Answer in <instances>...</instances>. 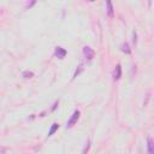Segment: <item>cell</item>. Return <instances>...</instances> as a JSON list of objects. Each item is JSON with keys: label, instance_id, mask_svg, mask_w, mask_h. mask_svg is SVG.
<instances>
[{"label": "cell", "instance_id": "cell-1", "mask_svg": "<svg viewBox=\"0 0 154 154\" xmlns=\"http://www.w3.org/2000/svg\"><path fill=\"white\" fill-rule=\"evenodd\" d=\"M79 117H81V112L78 111V109H76L73 113H72V116L70 117V119L67 120V123H66V128L67 129H70V128H72L77 122H78V119H79Z\"/></svg>", "mask_w": 154, "mask_h": 154}, {"label": "cell", "instance_id": "cell-2", "mask_svg": "<svg viewBox=\"0 0 154 154\" xmlns=\"http://www.w3.org/2000/svg\"><path fill=\"white\" fill-rule=\"evenodd\" d=\"M66 53H67L66 49L63 48V47H60V46H57L55 49H54V57H57L58 59H64L65 55H66Z\"/></svg>", "mask_w": 154, "mask_h": 154}, {"label": "cell", "instance_id": "cell-3", "mask_svg": "<svg viewBox=\"0 0 154 154\" xmlns=\"http://www.w3.org/2000/svg\"><path fill=\"white\" fill-rule=\"evenodd\" d=\"M94 54H95V52L93 51V48H90L89 46L83 47V55L87 60H91L94 58Z\"/></svg>", "mask_w": 154, "mask_h": 154}, {"label": "cell", "instance_id": "cell-4", "mask_svg": "<svg viewBox=\"0 0 154 154\" xmlns=\"http://www.w3.org/2000/svg\"><path fill=\"white\" fill-rule=\"evenodd\" d=\"M112 77H113V81H118L120 77H122V66L118 64L114 70H113V73H112Z\"/></svg>", "mask_w": 154, "mask_h": 154}, {"label": "cell", "instance_id": "cell-5", "mask_svg": "<svg viewBox=\"0 0 154 154\" xmlns=\"http://www.w3.org/2000/svg\"><path fill=\"white\" fill-rule=\"evenodd\" d=\"M106 11H107L108 17H113V14H114V8H113L112 0H106Z\"/></svg>", "mask_w": 154, "mask_h": 154}, {"label": "cell", "instance_id": "cell-6", "mask_svg": "<svg viewBox=\"0 0 154 154\" xmlns=\"http://www.w3.org/2000/svg\"><path fill=\"white\" fill-rule=\"evenodd\" d=\"M58 129H59V124H58V123H53L52 126H51V129H49V131H48V137L52 136V135H54V132H55Z\"/></svg>", "mask_w": 154, "mask_h": 154}, {"label": "cell", "instance_id": "cell-7", "mask_svg": "<svg viewBox=\"0 0 154 154\" xmlns=\"http://www.w3.org/2000/svg\"><path fill=\"white\" fill-rule=\"evenodd\" d=\"M120 51L124 52V53H126V54H130V53H131V49H130V47H129V45H128L126 42L122 43V46H120Z\"/></svg>", "mask_w": 154, "mask_h": 154}, {"label": "cell", "instance_id": "cell-8", "mask_svg": "<svg viewBox=\"0 0 154 154\" xmlns=\"http://www.w3.org/2000/svg\"><path fill=\"white\" fill-rule=\"evenodd\" d=\"M148 153H150V154L154 153V144H153L152 137H148Z\"/></svg>", "mask_w": 154, "mask_h": 154}, {"label": "cell", "instance_id": "cell-9", "mask_svg": "<svg viewBox=\"0 0 154 154\" xmlns=\"http://www.w3.org/2000/svg\"><path fill=\"white\" fill-rule=\"evenodd\" d=\"M83 69H84V67H83V64H79V65H78V67L76 69L75 73H73V78H76V77H77V76L83 71Z\"/></svg>", "mask_w": 154, "mask_h": 154}, {"label": "cell", "instance_id": "cell-10", "mask_svg": "<svg viewBox=\"0 0 154 154\" xmlns=\"http://www.w3.org/2000/svg\"><path fill=\"white\" fill-rule=\"evenodd\" d=\"M32 76H34V72H32V71H24V72H23V77H24L25 79L31 78Z\"/></svg>", "mask_w": 154, "mask_h": 154}, {"label": "cell", "instance_id": "cell-11", "mask_svg": "<svg viewBox=\"0 0 154 154\" xmlns=\"http://www.w3.org/2000/svg\"><path fill=\"white\" fill-rule=\"evenodd\" d=\"M35 4H36V0H30V2L26 5V8H31V7H32Z\"/></svg>", "mask_w": 154, "mask_h": 154}, {"label": "cell", "instance_id": "cell-12", "mask_svg": "<svg viewBox=\"0 0 154 154\" xmlns=\"http://www.w3.org/2000/svg\"><path fill=\"white\" fill-rule=\"evenodd\" d=\"M58 105H59V100H57V101H55V102L53 103V107H52V109H51V111H52V112H54V111L57 109V107H58Z\"/></svg>", "mask_w": 154, "mask_h": 154}, {"label": "cell", "instance_id": "cell-13", "mask_svg": "<svg viewBox=\"0 0 154 154\" xmlns=\"http://www.w3.org/2000/svg\"><path fill=\"white\" fill-rule=\"evenodd\" d=\"M89 147H90V146H89V141H88V142H87V146H85V147H84V149H83V154H84V153H87V152L89 150Z\"/></svg>", "mask_w": 154, "mask_h": 154}, {"label": "cell", "instance_id": "cell-14", "mask_svg": "<svg viewBox=\"0 0 154 154\" xmlns=\"http://www.w3.org/2000/svg\"><path fill=\"white\" fill-rule=\"evenodd\" d=\"M89 1H91V2H93V1H95V0H89Z\"/></svg>", "mask_w": 154, "mask_h": 154}]
</instances>
